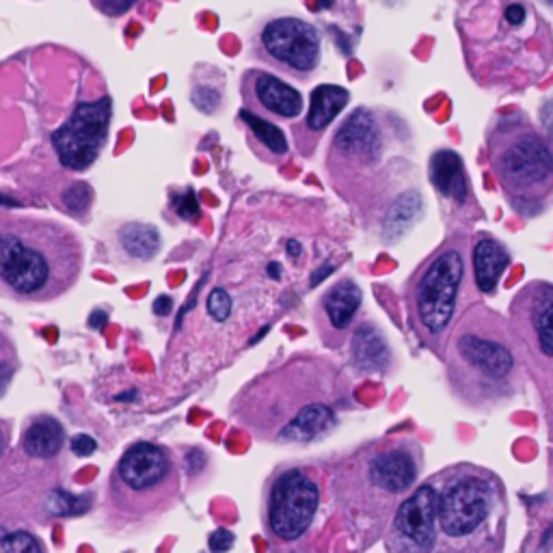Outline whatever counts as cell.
Here are the masks:
<instances>
[{
  "mask_svg": "<svg viewBox=\"0 0 553 553\" xmlns=\"http://www.w3.org/2000/svg\"><path fill=\"white\" fill-rule=\"evenodd\" d=\"M340 402V374L331 363L299 357L242 389L234 415L264 443H312L335 428Z\"/></svg>",
  "mask_w": 553,
  "mask_h": 553,
  "instance_id": "1",
  "label": "cell"
},
{
  "mask_svg": "<svg viewBox=\"0 0 553 553\" xmlns=\"http://www.w3.org/2000/svg\"><path fill=\"white\" fill-rule=\"evenodd\" d=\"M80 238L59 221L3 217L0 223V286L20 303H50L70 292L83 273Z\"/></svg>",
  "mask_w": 553,
  "mask_h": 553,
  "instance_id": "2",
  "label": "cell"
},
{
  "mask_svg": "<svg viewBox=\"0 0 553 553\" xmlns=\"http://www.w3.org/2000/svg\"><path fill=\"white\" fill-rule=\"evenodd\" d=\"M443 355L452 391L471 407L504 400L512 391L517 359L510 331L489 307L476 305L458 318Z\"/></svg>",
  "mask_w": 553,
  "mask_h": 553,
  "instance_id": "3",
  "label": "cell"
},
{
  "mask_svg": "<svg viewBox=\"0 0 553 553\" xmlns=\"http://www.w3.org/2000/svg\"><path fill=\"white\" fill-rule=\"evenodd\" d=\"M437 525L443 551H482L504 525L499 482L480 467H452L435 476ZM437 541V545H439Z\"/></svg>",
  "mask_w": 553,
  "mask_h": 553,
  "instance_id": "4",
  "label": "cell"
},
{
  "mask_svg": "<svg viewBox=\"0 0 553 553\" xmlns=\"http://www.w3.org/2000/svg\"><path fill=\"white\" fill-rule=\"evenodd\" d=\"M178 497L180 465L167 448L152 441L132 443L106 482V504L115 517L130 523L165 515Z\"/></svg>",
  "mask_w": 553,
  "mask_h": 553,
  "instance_id": "5",
  "label": "cell"
},
{
  "mask_svg": "<svg viewBox=\"0 0 553 553\" xmlns=\"http://www.w3.org/2000/svg\"><path fill=\"white\" fill-rule=\"evenodd\" d=\"M465 281V253L458 242H445L413 275L409 292L411 325L428 346L445 348Z\"/></svg>",
  "mask_w": 553,
  "mask_h": 553,
  "instance_id": "6",
  "label": "cell"
},
{
  "mask_svg": "<svg viewBox=\"0 0 553 553\" xmlns=\"http://www.w3.org/2000/svg\"><path fill=\"white\" fill-rule=\"evenodd\" d=\"M491 169L517 206H536L553 191V156L525 124L499 126L489 143Z\"/></svg>",
  "mask_w": 553,
  "mask_h": 553,
  "instance_id": "7",
  "label": "cell"
},
{
  "mask_svg": "<svg viewBox=\"0 0 553 553\" xmlns=\"http://www.w3.org/2000/svg\"><path fill=\"white\" fill-rule=\"evenodd\" d=\"M320 506V484L305 467L279 469L266 482L260 521L271 547L288 549L312 528Z\"/></svg>",
  "mask_w": 553,
  "mask_h": 553,
  "instance_id": "8",
  "label": "cell"
},
{
  "mask_svg": "<svg viewBox=\"0 0 553 553\" xmlns=\"http://www.w3.org/2000/svg\"><path fill=\"white\" fill-rule=\"evenodd\" d=\"M113 119L111 98L80 102L65 124L52 132V147L65 169L85 171L100 158Z\"/></svg>",
  "mask_w": 553,
  "mask_h": 553,
  "instance_id": "9",
  "label": "cell"
},
{
  "mask_svg": "<svg viewBox=\"0 0 553 553\" xmlns=\"http://www.w3.org/2000/svg\"><path fill=\"white\" fill-rule=\"evenodd\" d=\"M320 33L301 18H277L260 35L262 57L288 76L307 78L320 63Z\"/></svg>",
  "mask_w": 553,
  "mask_h": 553,
  "instance_id": "10",
  "label": "cell"
},
{
  "mask_svg": "<svg viewBox=\"0 0 553 553\" xmlns=\"http://www.w3.org/2000/svg\"><path fill=\"white\" fill-rule=\"evenodd\" d=\"M437 541V482L433 478L417 487L396 508L387 545L396 551H437Z\"/></svg>",
  "mask_w": 553,
  "mask_h": 553,
  "instance_id": "11",
  "label": "cell"
},
{
  "mask_svg": "<svg viewBox=\"0 0 553 553\" xmlns=\"http://www.w3.org/2000/svg\"><path fill=\"white\" fill-rule=\"evenodd\" d=\"M363 480L374 495L398 497L409 493L422 467V452L417 441L402 437L391 439L366 456Z\"/></svg>",
  "mask_w": 553,
  "mask_h": 553,
  "instance_id": "12",
  "label": "cell"
},
{
  "mask_svg": "<svg viewBox=\"0 0 553 553\" xmlns=\"http://www.w3.org/2000/svg\"><path fill=\"white\" fill-rule=\"evenodd\" d=\"M512 312L521 340L543 359H553V283H530L517 296Z\"/></svg>",
  "mask_w": 553,
  "mask_h": 553,
  "instance_id": "13",
  "label": "cell"
},
{
  "mask_svg": "<svg viewBox=\"0 0 553 553\" xmlns=\"http://www.w3.org/2000/svg\"><path fill=\"white\" fill-rule=\"evenodd\" d=\"M245 109L266 119L290 121L303 113V96L286 80L268 72H249L242 83Z\"/></svg>",
  "mask_w": 553,
  "mask_h": 553,
  "instance_id": "14",
  "label": "cell"
},
{
  "mask_svg": "<svg viewBox=\"0 0 553 553\" xmlns=\"http://www.w3.org/2000/svg\"><path fill=\"white\" fill-rule=\"evenodd\" d=\"M381 147V134L376 128V121L368 111H355L350 115L344 126L335 134V150H340L344 156H359V158H374Z\"/></svg>",
  "mask_w": 553,
  "mask_h": 553,
  "instance_id": "15",
  "label": "cell"
},
{
  "mask_svg": "<svg viewBox=\"0 0 553 553\" xmlns=\"http://www.w3.org/2000/svg\"><path fill=\"white\" fill-rule=\"evenodd\" d=\"M510 255L502 242L491 236H480L471 249V266H474V283L482 294H493L497 283L506 273Z\"/></svg>",
  "mask_w": 553,
  "mask_h": 553,
  "instance_id": "16",
  "label": "cell"
},
{
  "mask_svg": "<svg viewBox=\"0 0 553 553\" xmlns=\"http://www.w3.org/2000/svg\"><path fill=\"white\" fill-rule=\"evenodd\" d=\"M363 303V292L353 279L337 281L333 288H329L322 296L318 314L327 320V325L333 331H346L353 322L355 314Z\"/></svg>",
  "mask_w": 553,
  "mask_h": 553,
  "instance_id": "17",
  "label": "cell"
},
{
  "mask_svg": "<svg viewBox=\"0 0 553 553\" xmlns=\"http://www.w3.org/2000/svg\"><path fill=\"white\" fill-rule=\"evenodd\" d=\"M350 100V93L340 85H318L312 91L309 111L303 121V130L309 139H318L329 128L331 121L340 115Z\"/></svg>",
  "mask_w": 553,
  "mask_h": 553,
  "instance_id": "18",
  "label": "cell"
},
{
  "mask_svg": "<svg viewBox=\"0 0 553 553\" xmlns=\"http://www.w3.org/2000/svg\"><path fill=\"white\" fill-rule=\"evenodd\" d=\"M430 182L443 197L458 201V204H463L469 195L463 160L452 150H439L430 158Z\"/></svg>",
  "mask_w": 553,
  "mask_h": 553,
  "instance_id": "19",
  "label": "cell"
},
{
  "mask_svg": "<svg viewBox=\"0 0 553 553\" xmlns=\"http://www.w3.org/2000/svg\"><path fill=\"white\" fill-rule=\"evenodd\" d=\"M65 443L63 426L50 415H39L26 424L22 433V450L33 458H55Z\"/></svg>",
  "mask_w": 553,
  "mask_h": 553,
  "instance_id": "20",
  "label": "cell"
},
{
  "mask_svg": "<svg viewBox=\"0 0 553 553\" xmlns=\"http://www.w3.org/2000/svg\"><path fill=\"white\" fill-rule=\"evenodd\" d=\"M119 247L130 260L150 262L160 251V234L158 229L145 223H128L117 232Z\"/></svg>",
  "mask_w": 553,
  "mask_h": 553,
  "instance_id": "21",
  "label": "cell"
},
{
  "mask_svg": "<svg viewBox=\"0 0 553 553\" xmlns=\"http://www.w3.org/2000/svg\"><path fill=\"white\" fill-rule=\"evenodd\" d=\"M240 119L245 121V126L251 132V137L264 147L266 154H271L273 158H283L288 154V141L271 119H266L249 109L240 111Z\"/></svg>",
  "mask_w": 553,
  "mask_h": 553,
  "instance_id": "22",
  "label": "cell"
},
{
  "mask_svg": "<svg viewBox=\"0 0 553 553\" xmlns=\"http://www.w3.org/2000/svg\"><path fill=\"white\" fill-rule=\"evenodd\" d=\"M0 549L5 553H35V551H44V545L29 532H13L3 538Z\"/></svg>",
  "mask_w": 553,
  "mask_h": 553,
  "instance_id": "23",
  "label": "cell"
},
{
  "mask_svg": "<svg viewBox=\"0 0 553 553\" xmlns=\"http://www.w3.org/2000/svg\"><path fill=\"white\" fill-rule=\"evenodd\" d=\"M206 309L212 320L223 322L229 318V314H232V299H229V294L223 288H214L208 294Z\"/></svg>",
  "mask_w": 553,
  "mask_h": 553,
  "instance_id": "24",
  "label": "cell"
},
{
  "mask_svg": "<svg viewBox=\"0 0 553 553\" xmlns=\"http://www.w3.org/2000/svg\"><path fill=\"white\" fill-rule=\"evenodd\" d=\"M76 502L78 499L74 495H67L65 491H55L50 495V512L52 515H59V517H65V515H76V512H80L83 508H76Z\"/></svg>",
  "mask_w": 553,
  "mask_h": 553,
  "instance_id": "25",
  "label": "cell"
},
{
  "mask_svg": "<svg viewBox=\"0 0 553 553\" xmlns=\"http://www.w3.org/2000/svg\"><path fill=\"white\" fill-rule=\"evenodd\" d=\"M175 212L180 214L182 219H197L199 217V204L193 191H188L184 197H175Z\"/></svg>",
  "mask_w": 553,
  "mask_h": 553,
  "instance_id": "26",
  "label": "cell"
},
{
  "mask_svg": "<svg viewBox=\"0 0 553 553\" xmlns=\"http://www.w3.org/2000/svg\"><path fill=\"white\" fill-rule=\"evenodd\" d=\"M70 448L76 456H91L93 452L98 450V443L96 439H93L91 435H85V433H80V435H74L72 441H70Z\"/></svg>",
  "mask_w": 553,
  "mask_h": 553,
  "instance_id": "27",
  "label": "cell"
},
{
  "mask_svg": "<svg viewBox=\"0 0 553 553\" xmlns=\"http://www.w3.org/2000/svg\"><path fill=\"white\" fill-rule=\"evenodd\" d=\"M134 5H137V0H100V9L106 16H121V13H126Z\"/></svg>",
  "mask_w": 553,
  "mask_h": 553,
  "instance_id": "28",
  "label": "cell"
},
{
  "mask_svg": "<svg viewBox=\"0 0 553 553\" xmlns=\"http://www.w3.org/2000/svg\"><path fill=\"white\" fill-rule=\"evenodd\" d=\"M210 549L212 551H225L234 545V534L232 532H225V530H217L208 541Z\"/></svg>",
  "mask_w": 553,
  "mask_h": 553,
  "instance_id": "29",
  "label": "cell"
},
{
  "mask_svg": "<svg viewBox=\"0 0 553 553\" xmlns=\"http://www.w3.org/2000/svg\"><path fill=\"white\" fill-rule=\"evenodd\" d=\"M506 22L510 26H521L525 22V9L521 5H510L506 9Z\"/></svg>",
  "mask_w": 553,
  "mask_h": 553,
  "instance_id": "30",
  "label": "cell"
},
{
  "mask_svg": "<svg viewBox=\"0 0 553 553\" xmlns=\"http://www.w3.org/2000/svg\"><path fill=\"white\" fill-rule=\"evenodd\" d=\"M197 452H199V450H193V452H188V454H186L188 474H199V471L206 467V456H204V454L199 456V461H195V458H197Z\"/></svg>",
  "mask_w": 553,
  "mask_h": 553,
  "instance_id": "31",
  "label": "cell"
},
{
  "mask_svg": "<svg viewBox=\"0 0 553 553\" xmlns=\"http://www.w3.org/2000/svg\"><path fill=\"white\" fill-rule=\"evenodd\" d=\"M171 299H169V296H158V299H156V303H154V312L158 314V316H167L169 312H171Z\"/></svg>",
  "mask_w": 553,
  "mask_h": 553,
  "instance_id": "32",
  "label": "cell"
},
{
  "mask_svg": "<svg viewBox=\"0 0 553 553\" xmlns=\"http://www.w3.org/2000/svg\"><path fill=\"white\" fill-rule=\"evenodd\" d=\"M288 253H290V255H294V253H296V255H299V253H301V247H299V242H290V247H288Z\"/></svg>",
  "mask_w": 553,
  "mask_h": 553,
  "instance_id": "33",
  "label": "cell"
},
{
  "mask_svg": "<svg viewBox=\"0 0 553 553\" xmlns=\"http://www.w3.org/2000/svg\"><path fill=\"white\" fill-rule=\"evenodd\" d=\"M322 7H331L333 5V0H320Z\"/></svg>",
  "mask_w": 553,
  "mask_h": 553,
  "instance_id": "34",
  "label": "cell"
},
{
  "mask_svg": "<svg viewBox=\"0 0 553 553\" xmlns=\"http://www.w3.org/2000/svg\"><path fill=\"white\" fill-rule=\"evenodd\" d=\"M545 3H547V5H551V7H553V0H545Z\"/></svg>",
  "mask_w": 553,
  "mask_h": 553,
  "instance_id": "35",
  "label": "cell"
}]
</instances>
